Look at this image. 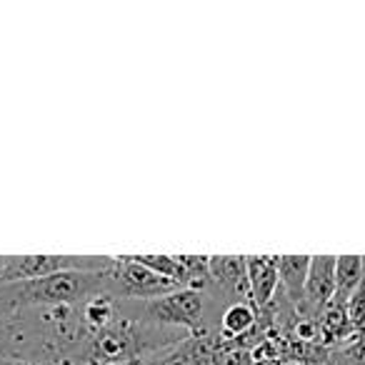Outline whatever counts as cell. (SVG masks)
<instances>
[{
    "instance_id": "obj_1",
    "label": "cell",
    "mask_w": 365,
    "mask_h": 365,
    "mask_svg": "<svg viewBox=\"0 0 365 365\" xmlns=\"http://www.w3.org/2000/svg\"><path fill=\"white\" fill-rule=\"evenodd\" d=\"M106 293V280L101 273L68 270L51 278L0 283V318L31 308H53V305H83L93 295Z\"/></svg>"
},
{
    "instance_id": "obj_2",
    "label": "cell",
    "mask_w": 365,
    "mask_h": 365,
    "mask_svg": "<svg viewBox=\"0 0 365 365\" xmlns=\"http://www.w3.org/2000/svg\"><path fill=\"white\" fill-rule=\"evenodd\" d=\"M140 315L153 325L182 330L190 338H203L208 333V290L178 288L175 293L138 305Z\"/></svg>"
},
{
    "instance_id": "obj_3",
    "label": "cell",
    "mask_w": 365,
    "mask_h": 365,
    "mask_svg": "<svg viewBox=\"0 0 365 365\" xmlns=\"http://www.w3.org/2000/svg\"><path fill=\"white\" fill-rule=\"evenodd\" d=\"M103 280H106L108 293L125 303H148V300H158L180 288L173 280L135 263L130 255H115L113 263L103 270Z\"/></svg>"
},
{
    "instance_id": "obj_4",
    "label": "cell",
    "mask_w": 365,
    "mask_h": 365,
    "mask_svg": "<svg viewBox=\"0 0 365 365\" xmlns=\"http://www.w3.org/2000/svg\"><path fill=\"white\" fill-rule=\"evenodd\" d=\"M113 263L108 255H3L0 258V283L51 278L68 270L101 273Z\"/></svg>"
},
{
    "instance_id": "obj_5",
    "label": "cell",
    "mask_w": 365,
    "mask_h": 365,
    "mask_svg": "<svg viewBox=\"0 0 365 365\" xmlns=\"http://www.w3.org/2000/svg\"><path fill=\"white\" fill-rule=\"evenodd\" d=\"M208 270H210L208 293H213V298L228 300V305L250 303L245 255H210Z\"/></svg>"
},
{
    "instance_id": "obj_6",
    "label": "cell",
    "mask_w": 365,
    "mask_h": 365,
    "mask_svg": "<svg viewBox=\"0 0 365 365\" xmlns=\"http://www.w3.org/2000/svg\"><path fill=\"white\" fill-rule=\"evenodd\" d=\"M335 295V255H310L308 280H305L303 303L298 308V318H313L323 313L325 305Z\"/></svg>"
},
{
    "instance_id": "obj_7",
    "label": "cell",
    "mask_w": 365,
    "mask_h": 365,
    "mask_svg": "<svg viewBox=\"0 0 365 365\" xmlns=\"http://www.w3.org/2000/svg\"><path fill=\"white\" fill-rule=\"evenodd\" d=\"M245 273H248L250 303L255 313H263L273 305L280 285L275 255H245Z\"/></svg>"
},
{
    "instance_id": "obj_8",
    "label": "cell",
    "mask_w": 365,
    "mask_h": 365,
    "mask_svg": "<svg viewBox=\"0 0 365 365\" xmlns=\"http://www.w3.org/2000/svg\"><path fill=\"white\" fill-rule=\"evenodd\" d=\"M278 263V295L298 310L303 303L305 293V280H308L310 268V255H275Z\"/></svg>"
},
{
    "instance_id": "obj_9",
    "label": "cell",
    "mask_w": 365,
    "mask_h": 365,
    "mask_svg": "<svg viewBox=\"0 0 365 365\" xmlns=\"http://www.w3.org/2000/svg\"><path fill=\"white\" fill-rule=\"evenodd\" d=\"M365 280V255H335V295L330 303L345 305Z\"/></svg>"
},
{
    "instance_id": "obj_10",
    "label": "cell",
    "mask_w": 365,
    "mask_h": 365,
    "mask_svg": "<svg viewBox=\"0 0 365 365\" xmlns=\"http://www.w3.org/2000/svg\"><path fill=\"white\" fill-rule=\"evenodd\" d=\"M258 323V313L250 303H233L225 305L220 313V338L223 340H240L250 333Z\"/></svg>"
},
{
    "instance_id": "obj_11",
    "label": "cell",
    "mask_w": 365,
    "mask_h": 365,
    "mask_svg": "<svg viewBox=\"0 0 365 365\" xmlns=\"http://www.w3.org/2000/svg\"><path fill=\"white\" fill-rule=\"evenodd\" d=\"M278 365H305V363H300V360H283V363H278Z\"/></svg>"
}]
</instances>
